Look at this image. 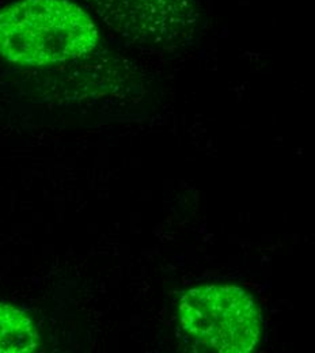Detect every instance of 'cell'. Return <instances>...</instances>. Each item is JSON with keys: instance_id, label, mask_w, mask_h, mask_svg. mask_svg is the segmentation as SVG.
Masks as SVG:
<instances>
[{"instance_id": "277c9868", "label": "cell", "mask_w": 315, "mask_h": 353, "mask_svg": "<svg viewBox=\"0 0 315 353\" xmlns=\"http://www.w3.org/2000/svg\"><path fill=\"white\" fill-rule=\"evenodd\" d=\"M41 345L34 321L23 310L0 303V353L36 352Z\"/></svg>"}, {"instance_id": "6da1fadb", "label": "cell", "mask_w": 315, "mask_h": 353, "mask_svg": "<svg viewBox=\"0 0 315 353\" xmlns=\"http://www.w3.org/2000/svg\"><path fill=\"white\" fill-rule=\"evenodd\" d=\"M99 43L90 14L71 0H17L0 8V56L46 67L89 54Z\"/></svg>"}, {"instance_id": "7a4b0ae2", "label": "cell", "mask_w": 315, "mask_h": 353, "mask_svg": "<svg viewBox=\"0 0 315 353\" xmlns=\"http://www.w3.org/2000/svg\"><path fill=\"white\" fill-rule=\"evenodd\" d=\"M181 326L210 352H252L261 334V318L254 299L242 288L204 284L183 294Z\"/></svg>"}, {"instance_id": "3957f363", "label": "cell", "mask_w": 315, "mask_h": 353, "mask_svg": "<svg viewBox=\"0 0 315 353\" xmlns=\"http://www.w3.org/2000/svg\"><path fill=\"white\" fill-rule=\"evenodd\" d=\"M110 23L130 34L167 36L193 22L190 0H89Z\"/></svg>"}]
</instances>
